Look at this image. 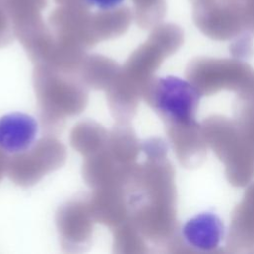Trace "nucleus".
Returning <instances> with one entry per match:
<instances>
[{
    "label": "nucleus",
    "instance_id": "nucleus-1",
    "mask_svg": "<svg viewBox=\"0 0 254 254\" xmlns=\"http://www.w3.org/2000/svg\"><path fill=\"white\" fill-rule=\"evenodd\" d=\"M153 101L168 119L185 126L195 124L199 93L186 79L174 75L160 77L154 87Z\"/></svg>",
    "mask_w": 254,
    "mask_h": 254
},
{
    "label": "nucleus",
    "instance_id": "nucleus-2",
    "mask_svg": "<svg viewBox=\"0 0 254 254\" xmlns=\"http://www.w3.org/2000/svg\"><path fill=\"white\" fill-rule=\"evenodd\" d=\"M39 125L30 114L15 111L0 117V150L9 154L28 151L36 142Z\"/></svg>",
    "mask_w": 254,
    "mask_h": 254
},
{
    "label": "nucleus",
    "instance_id": "nucleus-3",
    "mask_svg": "<svg viewBox=\"0 0 254 254\" xmlns=\"http://www.w3.org/2000/svg\"><path fill=\"white\" fill-rule=\"evenodd\" d=\"M192 9L194 21L207 32L232 31L242 22L238 0H210Z\"/></svg>",
    "mask_w": 254,
    "mask_h": 254
},
{
    "label": "nucleus",
    "instance_id": "nucleus-4",
    "mask_svg": "<svg viewBox=\"0 0 254 254\" xmlns=\"http://www.w3.org/2000/svg\"><path fill=\"white\" fill-rule=\"evenodd\" d=\"M182 233L188 244L208 251L219 245L224 235V225L215 213L205 211L190 218L183 226Z\"/></svg>",
    "mask_w": 254,
    "mask_h": 254
},
{
    "label": "nucleus",
    "instance_id": "nucleus-5",
    "mask_svg": "<svg viewBox=\"0 0 254 254\" xmlns=\"http://www.w3.org/2000/svg\"><path fill=\"white\" fill-rule=\"evenodd\" d=\"M132 12L128 7H119L91 14L90 33L106 36L124 31L130 24Z\"/></svg>",
    "mask_w": 254,
    "mask_h": 254
},
{
    "label": "nucleus",
    "instance_id": "nucleus-6",
    "mask_svg": "<svg viewBox=\"0 0 254 254\" xmlns=\"http://www.w3.org/2000/svg\"><path fill=\"white\" fill-rule=\"evenodd\" d=\"M135 18L141 26L160 21L166 14V0H132Z\"/></svg>",
    "mask_w": 254,
    "mask_h": 254
},
{
    "label": "nucleus",
    "instance_id": "nucleus-7",
    "mask_svg": "<svg viewBox=\"0 0 254 254\" xmlns=\"http://www.w3.org/2000/svg\"><path fill=\"white\" fill-rule=\"evenodd\" d=\"M242 22L254 28V0H239Z\"/></svg>",
    "mask_w": 254,
    "mask_h": 254
},
{
    "label": "nucleus",
    "instance_id": "nucleus-8",
    "mask_svg": "<svg viewBox=\"0 0 254 254\" xmlns=\"http://www.w3.org/2000/svg\"><path fill=\"white\" fill-rule=\"evenodd\" d=\"M90 7L96 6L100 10H109L116 8L123 0H85Z\"/></svg>",
    "mask_w": 254,
    "mask_h": 254
},
{
    "label": "nucleus",
    "instance_id": "nucleus-9",
    "mask_svg": "<svg viewBox=\"0 0 254 254\" xmlns=\"http://www.w3.org/2000/svg\"><path fill=\"white\" fill-rule=\"evenodd\" d=\"M208 1H210V0H190L191 5H197V4L205 3V2H208Z\"/></svg>",
    "mask_w": 254,
    "mask_h": 254
},
{
    "label": "nucleus",
    "instance_id": "nucleus-10",
    "mask_svg": "<svg viewBox=\"0 0 254 254\" xmlns=\"http://www.w3.org/2000/svg\"><path fill=\"white\" fill-rule=\"evenodd\" d=\"M238 1H239V0H238Z\"/></svg>",
    "mask_w": 254,
    "mask_h": 254
}]
</instances>
